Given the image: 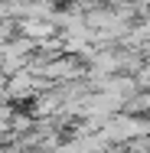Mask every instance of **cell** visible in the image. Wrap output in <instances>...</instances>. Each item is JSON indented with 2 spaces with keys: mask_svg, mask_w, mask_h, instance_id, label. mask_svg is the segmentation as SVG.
Listing matches in <instances>:
<instances>
[{
  "mask_svg": "<svg viewBox=\"0 0 150 153\" xmlns=\"http://www.w3.org/2000/svg\"><path fill=\"white\" fill-rule=\"evenodd\" d=\"M147 134H150V121H134V117L124 114V117H114V121L104 124L98 140H124V143H131V140H140Z\"/></svg>",
  "mask_w": 150,
  "mask_h": 153,
  "instance_id": "1",
  "label": "cell"
},
{
  "mask_svg": "<svg viewBox=\"0 0 150 153\" xmlns=\"http://www.w3.org/2000/svg\"><path fill=\"white\" fill-rule=\"evenodd\" d=\"M7 88H10L13 98H26V94L36 88V78H33L30 68H23V72H16V75H10V78H7Z\"/></svg>",
  "mask_w": 150,
  "mask_h": 153,
  "instance_id": "2",
  "label": "cell"
},
{
  "mask_svg": "<svg viewBox=\"0 0 150 153\" xmlns=\"http://www.w3.org/2000/svg\"><path fill=\"white\" fill-rule=\"evenodd\" d=\"M20 30L30 33V39H49V36H52V23H43V20H23Z\"/></svg>",
  "mask_w": 150,
  "mask_h": 153,
  "instance_id": "3",
  "label": "cell"
},
{
  "mask_svg": "<svg viewBox=\"0 0 150 153\" xmlns=\"http://www.w3.org/2000/svg\"><path fill=\"white\" fill-rule=\"evenodd\" d=\"M75 68H78V65H75L72 59H56V62H49V65H46L43 72H46L49 78H59V75H72Z\"/></svg>",
  "mask_w": 150,
  "mask_h": 153,
  "instance_id": "4",
  "label": "cell"
},
{
  "mask_svg": "<svg viewBox=\"0 0 150 153\" xmlns=\"http://www.w3.org/2000/svg\"><path fill=\"white\" fill-rule=\"evenodd\" d=\"M0 85H7V75H3V72H0Z\"/></svg>",
  "mask_w": 150,
  "mask_h": 153,
  "instance_id": "5",
  "label": "cell"
}]
</instances>
